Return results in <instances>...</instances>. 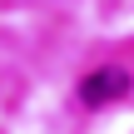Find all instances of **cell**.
<instances>
[{"mask_svg": "<svg viewBox=\"0 0 134 134\" xmlns=\"http://www.w3.org/2000/svg\"><path fill=\"white\" fill-rule=\"evenodd\" d=\"M124 94H129V75H124L119 65H104V70H94V75L80 80V99H85L90 109L114 104V99H124Z\"/></svg>", "mask_w": 134, "mask_h": 134, "instance_id": "1", "label": "cell"}]
</instances>
